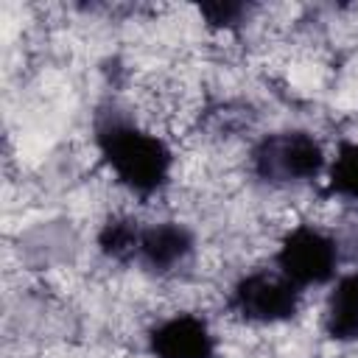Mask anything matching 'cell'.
<instances>
[{
	"instance_id": "cell-1",
	"label": "cell",
	"mask_w": 358,
	"mask_h": 358,
	"mask_svg": "<svg viewBox=\"0 0 358 358\" xmlns=\"http://www.w3.org/2000/svg\"><path fill=\"white\" fill-rule=\"evenodd\" d=\"M92 140L115 182L131 196L151 199L162 193L171 182V145L159 134L143 129L131 115L120 112L117 106H106L95 115Z\"/></svg>"
},
{
	"instance_id": "cell-2",
	"label": "cell",
	"mask_w": 358,
	"mask_h": 358,
	"mask_svg": "<svg viewBox=\"0 0 358 358\" xmlns=\"http://www.w3.org/2000/svg\"><path fill=\"white\" fill-rule=\"evenodd\" d=\"M249 171L268 187H299L327 171V151L308 129H282L252 145Z\"/></svg>"
},
{
	"instance_id": "cell-3",
	"label": "cell",
	"mask_w": 358,
	"mask_h": 358,
	"mask_svg": "<svg viewBox=\"0 0 358 358\" xmlns=\"http://www.w3.org/2000/svg\"><path fill=\"white\" fill-rule=\"evenodd\" d=\"M235 319L257 327L285 324L302 308V291L277 268H255L241 274L227 296Z\"/></svg>"
},
{
	"instance_id": "cell-4",
	"label": "cell",
	"mask_w": 358,
	"mask_h": 358,
	"mask_svg": "<svg viewBox=\"0 0 358 358\" xmlns=\"http://www.w3.org/2000/svg\"><path fill=\"white\" fill-rule=\"evenodd\" d=\"M338 241L313 224H299L288 229L274 252V268L285 280H291L302 294L308 288L333 282L338 274Z\"/></svg>"
},
{
	"instance_id": "cell-5",
	"label": "cell",
	"mask_w": 358,
	"mask_h": 358,
	"mask_svg": "<svg viewBox=\"0 0 358 358\" xmlns=\"http://www.w3.org/2000/svg\"><path fill=\"white\" fill-rule=\"evenodd\" d=\"M196 255V235L187 224L179 221H154L140 224L134 260L143 271L154 277H171L185 268Z\"/></svg>"
},
{
	"instance_id": "cell-6",
	"label": "cell",
	"mask_w": 358,
	"mask_h": 358,
	"mask_svg": "<svg viewBox=\"0 0 358 358\" xmlns=\"http://www.w3.org/2000/svg\"><path fill=\"white\" fill-rule=\"evenodd\" d=\"M145 338L154 358H215L218 350L213 327L196 313H173L157 322Z\"/></svg>"
},
{
	"instance_id": "cell-7",
	"label": "cell",
	"mask_w": 358,
	"mask_h": 358,
	"mask_svg": "<svg viewBox=\"0 0 358 358\" xmlns=\"http://www.w3.org/2000/svg\"><path fill=\"white\" fill-rule=\"evenodd\" d=\"M322 327L330 341L338 344L358 341V268L336 277L324 302Z\"/></svg>"
},
{
	"instance_id": "cell-8",
	"label": "cell",
	"mask_w": 358,
	"mask_h": 358,
	"mask_svg": "<svg viewBox=\"0 0 358 358\" xmlns=\"http://www.w3.org/2000/svg\"><path fill=\"white\" fill-rule=\"evenodd\" d=\"M324 182H327V196L358 201V143L355 140L338 143L333 159H327Z\"/></svg>"
},
{
	"instance_id": "cell-9",
	"label": "cell",
	"mask_w": 358,
	"mask_h": 358,
	"mask_svg": "<svg viewBox=\"0 0 358 358\" xmlns=\"http://www.w3.org/2000/svg\"><path fill=\"white\" fill-rule=\"evenodd\" d=\"M137 232H140V221H134L129 215L106 218L101 232H98L101 255L115 260V263H131L134 260V246H137Z\"/></svg>"
},
{
	"instance_id": "cell-10",
	"label": "cell",
	"mask_w": 358,
	"mask_h": 358,
	"mask_svg": "<svg viewBox=\"0 0 358 358\" xmlns=\"http://www.w3.org/2000/svg\"><path fill=\"white\" fill-rule=\"evenodd\" d=\"M252 8H255V6L238 3V0H215V3H201V6H199V14L204 17V22H207L210 28H224V31H229V28L243 25V22L249 20Z\"/></svg>"
}]
</instances>
